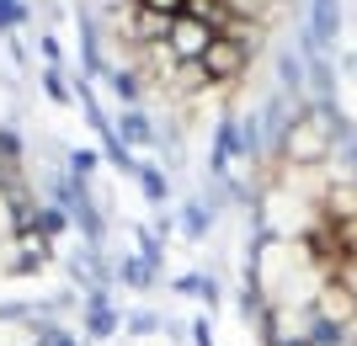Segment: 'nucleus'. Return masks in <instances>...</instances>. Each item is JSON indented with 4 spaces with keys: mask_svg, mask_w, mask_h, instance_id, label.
Instances as JSON below:
<instances>
[{
    "mask_svg": "<svg viewBox=\"0 0 357 346\" xmlns=\"http://www.w3.org/2000/svg\"><path fill=\"white\" fill-rule=\"evenodd\" d=\"M43 91L54 96V102H70V86H64V75H59V70H43Z\"/></svg>",
    "mask_w": 357,
    "mask_h": 346,
    "instance_id": "9d476101",
    "label": "nucleus"
},
{
    "mask_svg": "<svg viewBox=\"0 0 357 346\" xmlns=\"http://www.w3.org/2000/svg\"><path fill=\"white\" fill-rule=\"evenodd\" d=\"M112 139H118L123 150H160L165 139L149 118V107H123L118 118H112Z\"/></svg>",
    "mask_w": 357,
    "mask_h": 346,
    "instance_id": "7ed1b4c3",
    "label": "nucleus"
},
{
    "mask_svg": "<svg viewBox=\"0 0 357 346\" xmlns=\"http://www.w3.org/2000/svg\"><path fill=\"white\" fill-rule=\"evenodd\" d=\"M139 6H144V11H155V16H171V22L187 11V0H139Z\"/></svg>",
    "mask_w": 357,
    "mask_h": 346,
    "instance_id": "1a4fd4ad",
    "label": "nucleus"
},
{
    "mask_svg": "<svg viewBox=\"0 0 357 346\" xmlns=\"http://www.w3.org/2000/svg\"><path fill=\"white\" fill-rule=\"evenodd\" d=\"M336 134H342V112L331 102H304V112H298L283 128V139H278V155H283V166H294V171H314L336 155Z\"/></svg>",
    "mask_w": 357,
    "mask_h": 346,
    "instance_id": "f257e3e1",
    "label": "nucleus"
},
{
    "mask_svg": "<svg viewBox=\"0 0 357 346\" xmlns=\"http://www.w3.org/2000/svg\"><path fill=\"white\" fill-rule=\"evenodd\" d=\"M171 54H176L181 64H203V54H208V43H213V32L203 27V22H192V16H176V27H171Z\"/></svg>",
    "mask_w": 357,
    "mask_h": 346,
    "instance_id": "20e7f679",
    "label": "nucleus"
},
{
    "mask_svg": "<svg viewBox=\"0 0 357 346\" xmlns=\"http://www.w3.org/2000/svg\"><path fill=\"white\" fill-rule=\"evenodd\" d=\"M6 64H11V70H27V38H22V32L6 38Z\"/></svg>",
    "mask_w": 357,
    "mask_h": 346,
    "instance_id": "6e6552de",
    "label": "nucleus"
},
{
    "mask_svg": "<svg viewBox=\"0 0 357 346\" xmlns=\"http://www.w3.org/2000/svg\"><path fill=\"white\" fill-rule=\"evenodd\" d=\"M272 6H283V0H272Z\"/></svg>",
    "mask_w": 357,
    "mask_h": 346,
    "instance_id": "f8f14e48",
    "label": "nucleus"
},
{
    "mask_svg": "<svg viewBox=\"0 0 357 346\" xmlns=\"http://www.w3.org/2000/svg\"><path fill=\"white\" fill-rule=\"evenodd\" d=\"M251 70V48L235 43V38H213L208 54H203V75H208V86H235L240 75Z\"/></svg>",
    "mask_w": 357,
    "mask_h": 346,
    "instance_id": "f03ea898",
    "label": "nucleus"
},
{
    "mask_svg": "<svg viewBox=\"0 0 357 346\" xmlns=\"http://www.w3.org/2000/svg\"><path fill=\"white\" fill-rule=\"evenodd\" d=\"M134 181L144 187L149 203H165V197H171V176H165L160 166H139V171H134Z\"/></svg>",
    "mask_w": 357,
    "mask_h": 346,
    "instance_id": "39448f33",
    "label": "nucleus"
},
{
    "mask_svg": "<svg viewBox=\"0 0 357 346\" xmlns=\"http://www.w3.org/2000/svg\"><path fill=\"white\" fill-rule=\"evenodd\" d=\"M32 16V0H0V38L22 32V22Z\"/></svg>",
    "mask_w": 357,
    "mask_h": 346,
    "instance_id": "0eeeda50",
    "label": "nucleus"
},
{
    "mask_svg": "<svg viewBox=\"0 0 357 346\" xmlns=\"http://www.w3.org/2000/svg\"><path fill=\"white\" fill-rule=\"evenodd\" d=\"M123 277H128L134 288H144V283H149V267H144V261H128V267H123Z\"/></svg>",
    "mask_w": 357,
    "mask_h": 346,
    "instance_id": "9b49d317",
    "label": "nucleus"
},
{
    "mask_svg": "<svg viewBox=\"0 0 357 346\" xmlns=\"http://www.w3.org/2000/svg\"><path fill=\"white\" fill-rule=\"evenodd\" d=\"M208 224H213V208H208V203H203V197L181 208V229H187L192 240H203V235H208Z\"/></svg>",
    "mask_w": 357,
    "mask_h": 346,
    "instance_id": "423d86ee",
    "label": "nucleus"
}]
</instances>
